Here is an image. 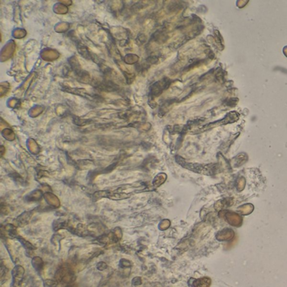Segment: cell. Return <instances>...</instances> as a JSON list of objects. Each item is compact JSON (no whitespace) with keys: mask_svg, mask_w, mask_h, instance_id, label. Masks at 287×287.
I'll return each mask as SVG.
<instances>
[{"mask_svg":"<svg viewBox=\"0 0 287 287\" xmlns=\"http://www.w3.org/2000/svg\"><path fill=\"white\" fill-rule=\"evenodd\" d=\"M225 217H226L228 222H229L233 226H236V227L240 226L241 223H242V221H243L242 217L239 215H238L237 213L226 212Z\"/></svg>","mask_w":287,"mask_h":287,"instance_id":"6da1fadb","label":"cell"},{"mask_svg":"<svg viewBox=\"0 0 287 287\" xmlns=\"http://www.w3.org/2000/svg\"><path fill=\"white\" fill-rule=\"evenodd\" d=\"M234 233L231 229H224L221 231L220 233L217 235V238L220 241H224V240H229L233 238Z\"/></svg>","mask_w":287,"mask_h":287,"instance_id":"7a4b0ae2","label":"cell"}]
</instances>
